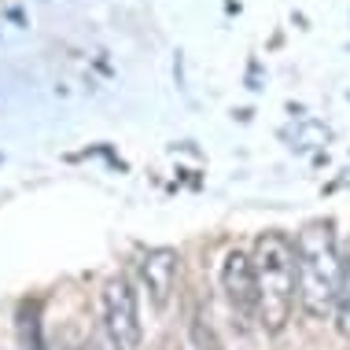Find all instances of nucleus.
<instances>
[{
  "mask_svg": "<svg viewBox=\"0 0 350 350\" xmlns=\"http://www.w3.org/2000/svg\"><path fill=\"white\" fill-rule=\"evenodd\" d=\"M339 273H343V251L336 240V221H328V217L310 221L295 240V284L299 306L306 317H332L339 295Z\"/></svg>",
  "mask_w": 350,
  "mask_h": 350,
  "instance_id": "nucleus-1",
  "label": "nucleus"
},
{
  "mask_svg": "<svg viewBox=\"0 0 350 350\" xmlns=\"http://www.w3.org/2000/svg\"><path fill=\"white\" fill-rule=\"evenodd\" d=\"M254 288H258V325L269 336H280L295 314V243L284 232H262L254 240Z\"/></svg>",
  "mask_w": 350,
  "mask_h": 350,
  "instance_id": "nucleus-2",
  "label": "nucleus"
},
{
  "mask_svg": "<svg viewBox=\"0 0 350 350\" xmlns=\"http://www.w3.org/2000/svg\"><path fill=\"white\" fill-rule=\"evenodd\" d=\"M103 321L115 350H140V310H137V291L129 277H111L103 288Z\"/></svg>",
  "mask_w": 350,
  "mask_h": 350,
  "instance_id": "nucleus-3",
  "label": "nucleus"
},
{
  "mask_svg": "<svg viewBox=\"0 0 350 350\" xmlns=\"http://www.w3.org/2000/svg\"><path fill=\"white\" fill-rule=\"evenodd\" d=\"M221 288L229 299L236 321L251 325L258 321V288H254V266L243 251H229L221 262Z\"/></svg>",
  "mask_w": 350,
  "mask_h": 350,
  "instance_id": "nucleus-4",
  "label": "nucleus"
},
{
  "mask_svg": "<svg viewBox=\"0 0 350 350\" xmlns=\"http://www.w3.org/2000/svg\"><path fill=\"white\" fill-rule=\"evenodd\" d=\"M177 251L174 247H151L140 258V277H144V288L151 295V306L166 310L170 295H174V284H177Z\"/></svg>",
  "mask_w": 350,
  "mask_h": 350,
  "instance_id": "nucleus-5",
  "label": "nucleus"
},
{
  "mask_svg": "<svg viewBox=\"0 0 350 350\" xmlns=\"http://www.w3.org/2000/svg\"><path fill=\"white\" fill-rule=\"evenodd\" d=\"M332 317H336L339 336L350 339V247L343 251V273H339V295H336Z\"/></svg>",
  "mask_w": 350,
  "mask_h": 350,
  "instance_id": "nucleus-6",
  "label": "nucleus"
},
{
  "mask_svg": "<svg viewBox=\"0 0 350 350\" xmlns=\"http://www.w3.org/2000/svg\"><path fill=\"white\" fill-rule=\"evenodd\" d=\"M192 350H225L211 321H203V317L192 321Z\"/></svg>",
  "mask_w": 350,
  "mask_h": 350,
  "instance_id": "nucleus-7",
  "label": "nucleus"
},
{
  "mask_svg": "<svg viewBox=\"0 0 350 350\" xmlns=\"http://www.w3.org/2000/svg\"><path fill=\"white\" fill-rule=\"evenodd\" d=\"M23 332H26V350H49L41 339V321H37V302L23 310Z\"/></svg>",
  "mask_w": 350,
  "mask_h": 350,
  "instance_id": "nucleus-8",
  "label": "nucleus"
},
{
  "mask_svg": "<svg viewBox=\"0 0 350 350\" xmlns=\"http://www.w3.org/2000/svg\"><path fill=\"white\" fill-rule=\"evenodd\" d=\"M70 350H85V347H70Z\"/></svg>",
  "mask_w": 350,
  "mask_h": 350,
  "instance_id": "nucleus-9",
  "label": "nucleus"
}]
</instances>
